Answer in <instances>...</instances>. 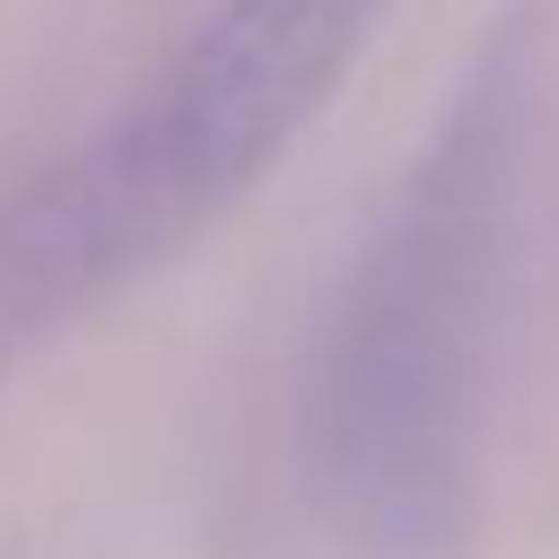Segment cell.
I'll return each mask as SVG.
<instances>
[{
	"instance_id": "obj_1",
	"label": "cell",
	"mask_w": 559,
	"mask_h": 559,
	"mask_svg": "<svg viewBox=\"0 0 559 559\" xmlns=\"http://www.w3.org/2000/svg\"><path fill=\"white\" fill-rule=\"evenodd\" d=\"M522 94H532V20H503L457 66L439 131L419 140L411 178L392 187L308 355V495L364 559H448L466 540L476 326L503 242Z\"/></svg>"
},
{
	"instance_id": "obj_2",
	"label": "cell",
	"mask_w": 559,
	"mask_h": 559,
	"mask_svg": "<svg viewBox=\"0 0 559 559\" xmlns=\"http://www.w3.org/2000/svg\"><path fill=\"white\" fill-rule=\"evenodd\" d=\"M392 0H215L103 131L0 187V364L234 215L336 103Z\"/></svg>"
}]
</instances>
